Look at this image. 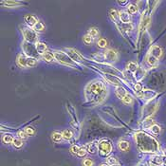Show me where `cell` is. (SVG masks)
Listing matches in <instances>:
<instances>
[{"label":"cell","mask_w":166,"mask_h":166,"mask_svg":"<svg viewBox=\"0 0 166 166\" xmlns=\"http://www.w3.org/2000/svg\"><path fill=\"white\" fill-rule=\"evenodd\" d=\"M138 5L137 4H134V3H131V4L128 5L127 7V12L128 14L131 15V14H135L137 12H138Z\"/></svg>","instance_id":"1f68e13d"},{"label":"cell","mask_w":166,"mask_h":166,"mask_svg":"<svg viewBox=\"0 0 166 166\" xmlns=\"http://www.w3.org/2000/svg\"><path fill=\"white\" fill-rule=\"evenodd\" d=\"M134 91L138 95H142L144 90H142V84L141 83H136L134 84Z\"/></svg>","instance_id":"836d02e7"},{"label":"cell","mask_w":166,"mask_h":166,"mask_svg":"<svg viewBox=\"0 0 166 166\" xmlns=\"http://www.w3.org/2000/svg\"><path fill=\"white\" fill-rule=\"evenodd\" d=\"M62 135H63V139H66V141H69L73 138V132L70 129H65L62 132Z\"/></svg>","instance_id":"d4e9b609"},{"label":"cell","mask_w":166,"mask_h":166,"mask_svg":"<svg viewBox=\"0 0 166 166\" xmlns=\"http://www.w3.org/2000/svg\"><path fill=\"white\" fill-rule=\"evenodd\" d=\"M163 166H166V165H163Z\"/></svg>","instance_id":"f5cc1de1"},{"label":"cell","mask_w":166,"mask_h":166,"mask_svg":"<svg viewBox=\"0 0 166 166\" xmlns=\"http://www.w3.org/2000/svg\"><path fill=\"white\" fill-rule=\"evenodd\" d=\"M51 139L54 142H60L62 139H63V135H62L61 132L58 131H54L51 135Z\"/></svg>","instance_id":"83f0119b"},{"label":"cell","mask_w":166,"mask_h":166,"mask_svg":"<svg viewBox=\"0 0 166 166\" xmlns=\"http://www.w3.org/2000/svg\"><path fill=\"white\" fill-rule=\"evenodd\" d=\"M22 34L24 37V40L29 42V43L35 44L38 43V34L37 32L33 31V29L29 28V27H24L22 28Z\"/></svg>","instance_id":"8992f818"},{"label":"cell","mask_w":166,"mask_h":166,"mask_svg":"<svg viewBox=\"0 0 166 166\" xmlns=\"http://www.w3.org/2000/svg\"><path fill=\"white\" fill-rule=\"evenodd\" d=\"M105 89V84L102 81L94 80L92 82H90L84 89V96H86V101H93L95 97L100 95Z\"/></svg>","instance_id":"7a4b0ae2"},{"label":"cell","mask_w":166,"mask_h":166,"mask_svg":"<svg viewBox=\"0 0 166 166\" xmlns=\"http://www.w3.org/2000/svg\"><path fill=\"white\" fill-rule=\"evenodd\" d=\"M134 141L139 152L157 153L159 150V144L154 137L145 132H138L134 135Z\"/></svg>","instance_id":"6da1fadb"},{"label":"cell","mask_w":166,"mask_h":166,"mask_svg":"<svg viewBox=\"0 0 166 166\" xmlns=\"http://www.w3.org/2000/svg\"><path fill=\"white\" fill-rule=\"evenodd\" d=\"M112 166H120V164H115V165H112Z\"/></svg>","instance_id":"f907efd6"},{"label":"cell","mask_w":166,"mask_h":166,"mask_svg":"<svg viewBox=\"0 0 166 166\" xmlns=\"http://www.w3.org/2000/svg\"><path fill=\"white\" fill-rule=\"evenodd\" d=\"M2 4H4L5 6H7L9 8H15V7H18V6L21 5V2L19 1H3Z\"/></svg>","instance_id":"4dcf8cb0"},{"label":"cell","mask_w":166,"mask_h":166,"mask_svg":"<svg viewBox=\"0 0 166 166\" xmlns=\"http://www.w3.org/2000/svg\"><path fill=\"white\" fill-rule=\"evenodd\" d=\"M97 46H98L100 48H106L107 46H108V41H107L105 38L101 37L97 40Z\"/></svg>","instance_id":"484cf974"},{"label":"cell","mask_w":166,"mask_h":166,"mask_svg":"<svg viewBox=\"0 0 166 166\" xmlns=\"http://www.w3.org/2000/svg\"><path fill=\"white\" fill-rule=\"evenodd\" d=\"M109 14H110V16H111V18L113 19L114 21H118L119 19H120V14H119V12H117L115 9L110 10Z\"/></svg>","instance_id":"e575fe53"},{"label":"cell","mask_w":166,"mask_h":166,"mask_svg":"<svg viewBox=\"0 0 166 166\" xmlns=\"http://www.w3.org/2000/svg\"><path fill=\"white\" fill-rule=\"evenodd\" d=\"M120 20L122 24H130L131 23V15L128 14L127 11H121L119 12Z\"/></svg>","instance_id":"7c38bea8"},{"label":"cell","mask_w":166,"mask_h":166,"mask_svg":"<svg viewBox=\"0 0 166 166\" xmlns=\"http://www.w3.org/2000/svg\"><path fill=\"white\" fill-rule=\"evenodd\" d=\"M128 1L127 0H123V1H122V0H120V1H118V4H120L121 6H122V7H124V6H127L128 5Z\"/></svg>","instance_id":"c3c4849f"},{"label":"cell","mask_w":166,"mask_h":166,"mask_svg":"<svg viewBox=\"0 0 166 166\" xmlns=\"http://www.w3.org/2000/svg\"><path fill=\"white\" fill-rule=\"evenodd\" d=\"M24 20H25L26 25H27L29 28H33L34 26L36 25V23L39 21L36 16L33 15V14H27V15H25Z\"/></svg>","instance_id":"30bf717a"},{"label":"cell","mask_w":166,"mask_h":166,"mask_svg":"<svg viewBox=\"0 0 166 166\" xmlns=\"http://www.w3.org/2000/svg\"><path fill=\"white\" fill-rule=\"evenodd\" d=\"M129 146H130V144L127 141H121V142H119V144H118L119 149L120 150H122V152L127 151L129 149Z\"/></svg>","instance_id":"cb8c5ba5"},{"label":"cell","mask_w":166,"mask_h":166,"mask_svg":"<svg viewBox=\"0 0 166 166\" xmlns=\"http://www.w3.org/2000/svg\"><path fill=\"white\" fill-rule=\"evenodd\" d=\"M146 62H147V64L150 67H156L159 63V59L154 57L151 54H148L147 56H146Z\"/></svg>","instance_id":"d6986e66"},{"label":"cell","mask_w":166,"mask_h":166,"mask_svg":"<svg viewBox=\"0 0 166 166\" xmlns=\"http://www.w3.org/2000/svg\"><path fill=\"white\" fill-rule=\"evenodd\" d=\"M93 58L95 60H97V62H100V63H103L106 58H105V52H96V53H93Z\"/></svg>","instance_id":"603a6c76"},{"label":"cell","mask_w":166,"mask_h":166,"mask_svg":"<svg viewBox=\"0 0 166 166\" xmlns=\"http://www.w3.org/2000/svg\"><path fill=\"white\" fill-rule=\"evenodd\" d=\"M83 41H84V43L86 44V45H90V44L93 43V38L91 37L88 33H87V34H86L83 37Z\"/></svg>","instance_id":"74e56055"},{"label":"cell","mask_w":166,"mask_h":166,"mask_svg":"<svg viewBox=\"0 0 166 166\" xmlns=\"http://www.w3.org/2000/svg\"><path fill=\"white\" fill-rule=\"evenodd\" d=\"M106 163L110 165V166H112V165H115V164H118V161H117V159L116 158H114V157H109L108 159H106Z\"/></svg>","instance_id":"60d3db41"},{"label":"cell","mask_w":166,"mask_h":166,"mask_svg":"<svg viewBox=\"0 0 166 166\" xmlns=\"http://www.w3.org/2000/svg\"><path fill=\"white\" fill-rule=\"evenodd\" d=\"M107 94H108V92H107V89H105V91H103V92L101 93L100 95L95 97V98H94V100H93L94 105H99V103H103V101L105 100L106 97H107Z\"/></svg>","instance_id":"9a60e30c"},{"label":"cell","mask_w":166,"mask_h":166,"mask_svg":"<svg viewBox=\"0 0 166 166\" xmlns=\"http://www.w3.org/2000/svg\"><path fill=\"white\" fill-rule=\"evenodd\" d=\"M105 55L106 58V61L110 62V63H115L118 60V52L113 50V48H108L105 51Z\"/></svg>","instance_id":"ba28073f"},{"label":"cell","mask_w":166,"mask_h":166,"mask_svg":"<svg viewBox=\"0 0 166 166\" xmlns=\"http://www.w3.org/2000/svg\"><path fill=\"white\" fill-rule=\"evenodd\" d=\"M150 161H151V164L155 165V166H161L163 164L162 158L159 157V156H154V157H152Z\"/></svg>","instance_id":"7402d4cb"},{"label":"cell","mask_w":166,"mask_h":166,"mask_svg":"<svg viewBox=\"0 0 166 166\" xmlns=\"http://www.w3.org/2000/svg\"><path fill=\"white\" fill-rule=\"evenodd\" d=\"M27 59H28V57L26 56L24 53H20V54H18L17 59H16V62H17V65L21 68H26V67H28V66H27Z\"/></svg>","instance_id":"4fadbf2b"},{"label":"cell","mask_w":166,"mask_h":166,"mask_svg":"<svg viewBox=\"0 0 166 166\" xmlns=\"http://www.w3.org/2000/svg\"><path fill=\"white\" fill-rule=\"evenodd\" d=\"M24 131L27 133L28 136H32V135H34V133H35V130L31 127V126H28V127H26Z\"/></svg>","instance_id":"f6af8a7d"},{"label":"cell","mask_w":166,"mask_h":166,"mask_svg":"<svg viewBox=\"0 0 166 166\" xmlns=\"http://www.w3.org/2000/svg\"><path fill=\"white\" fill-rule=\"evenodd\" d=\"M54 57H55V61H57L58 63H60L64 66L69 67H77V65L74 61L71 60V58L68 56V55L65 52V51L62 50H54L53 51Z\"/></svg>","instance_id":"3957f363"},{"label":"cell","mask_w":166,"mask_h":166,"mask_svg":"<svg viewBox=\"0 0 166 166\" xmlns=\"http://www.w3.org/2000/svg\"><path fill=\"white\" fill-rule=\"evenodd\" d=\"M84 146H86L87 153H89L91 155L96 154L97 151H98V144H96L95 142H90V144H87Z\"/></svg>","instance_id":"2e32d148"},{"label":"cell","mask_w":166,"mask_h":166,"mask_svg":"<svg viewBox=\"0 0 166 166\" xmlns=\"http://www.w3.org/2000/svg\"><path fill=\"white\" fill-rule=\"evenodd\" d=\"M164 155L166 156V150H164Z\"/></svg>","instance_id":"816d5d0a"},{"label":"cell","mask_w":166,"mask_h":166,"mask_svg":"<svg viewBox=\"0 0 166 166\" xmlns=\"http://www.w3.org/2000/svg\"><path fill=\"white\" fill-rule=\"evenodd\" d=\"M66 50V53L71 58V60L74 61L75 63H80V62L83 61V57L78 51L73 48H65Z\"/></svg>","instance_id":"52a82bcc"},{"label":"cell","mask_w":166,"mask_h":166,"mask_svg":"<svg viewBox=\"0 0 166 166\" xmlns=\"http://www.w3.org/2000/svg\"><path fill=\"white\" fill-rule=\"evenodd\" d=\"M14 138L11 134H5V135H3V137H2V141L6 144H12V142H14Z\"/></svg>","instance_id":"f1b7e54d"},{"label":"cell","mask_w":166,"mask_h":166,"mask_svg":"<svg viewBox=\"0 0 166 166\" xmlns=\"http://www.w3.org/2000/svg\"><path fill=\"white\" fill-rule=\"evenodd\" d=\"M116 94L120 99L122 100L125 96L128 95V92L124 87H122L121 86H116Z\"/></svg>","instance_id":"ac0fdd59"},{"label":"cell","mask_w":166,"mask_h":166,"mask_svg":"<svg viewBox=\"0 0 166 166\" xmlns=\"http://www.w3.org/2000/svg\"><path fill=\"white\" fill-rule=\"evenodd\" d=\"M122 101L125 103V105H131V103H133V98L130 95H127V96H125Z\"/></svg>","instance_id":"7bdbcfd3"},{"label":"cell","mask_w":166,"mask_h":166,"mask_svg":"<svg viewBox=\"0 0 166 166\" xmlns=\"http://www.w3.org/2000/svg\"><path fill=\"white\" fill-rule=\"evenodd\" d=\"M22 50L23 52L27 57H31V58H35V59H39L41 56L39 55L38 51L36 50V45L35 44H31L29 43L27 41H23L22 42Z\"/></svg>","instance_id":"5b68a950"},{"label":"cell","mask_w":166,"mask_h":166,"mask_svg":"<svg viewBox=\"0 0 166 166\" xmlns=\"http://www.w3.org/2000/svg\"><path fill=\"white\" fill-rule=\"evenodd\" d=\"M154 124H155L154 120L152 118H147L145 121H144V122H142V127L144 129H150Z\"/></svg>","instance_id":"4316f807"},{"label":"cell","mask_w":166,"mask_h":166,"mask_svg":"<svg viewBox=\"0 0 166 166\" xmlns=\"http://www.w3.org/2000/svg\"><path fill=\"white\" fill-rule=\"evenodd\" d=\"M86 153H87V151H86V146H83V147L80 148V150H79V152H78V154H77V157L84 158V157H86Z\"/></svg>","instance_id":"ab89813d"},{"label":"cell","mask_w":166,"mask_h":166,"mask_svg":"<svg viewBox=\"0 0 166 166\" xmlns=\"http://www.w3.org/2000/svg\"><path fill=\"white\" fill-rule=\"evenodd\" d=\"M38 60L35 59V58H31V57H28L27 59V66L28 67H33L37 65Z\"/></svg>","instance_id":"d6a6232c"},{"label":"cell","mask_w":166,"mask_h":166,"mask_svg":"<svg viewBox=\"0 0 166 166\" xmlns=\"http://www.w3.org/2000/svg\"><path fill=\"white\" fill-rule=\"evenodd\" d=\"M42 59L44 61L48 62V63H50V62H53L55 61V57H54V54L53 52H51V51H47L43 56H42Z\"/></svg>","instance_id":"44dd1931"},{"label":"cell","mask_w":166,"mask_h":166,"mask_svg":"<svg viewBox=\"0 0 166 166\" xmlns=\"http://www.w3.org/2000/svg\"><path fill=\"white\" fill-rule=\"evenodd\" d=\"M36 50L38 51L39 55L42 57L48 51V46L46 45L44 42H38L36 44Z\"/></svg>","instance_id":"5bb4252c"},{"label":"cell","mask_w":166,"mask_h":166,"mask_svg":"<svg viewBox=\"0 0 166 166\" xmlns=\"http://www.w3.org/2000/svg\"><path fill=\"white\" fill-rule=\"evenodd\" d=\"M149 54H151L154 57L159 59V58L162 56V50H161V48L159 47V46H157V45H153L152 47L150 48V50H149Z\"/></svg>","instance_id":"8fae6325"},{"label":"cell","mask_w":166,"mask_h":166,"mask_svg":"<svg viewBox=\"0 0 166 166\" xmlns=\"http://www.w3.org/2000/svg\"><path fill=\"white\" fill-rule=\"evenodd\" d=\"M103 78L108 82L109 84H114V86H121V80L119 79L117 76H114L112 74H107V73H105L103 74Z\"/></svg>","instance_id":"9c48e42d"},{"label":"cell","mask_w":166,"mask_h":166,"mask_svg":"<svg viewBox=\"0 0 166 166\" xmlns=\"http://www.w3.org/2000/svg\"><path fill=\"white\" fill-rule=\"evenodd\" d=\"M12 144H14L15 148H21L23 146V139H19V138H14Z\"/></svg>","instance_id":"8d00e7d4"},{"label":"cell","mask_w":166,"mask_h":166,"mask_svg":"<svg viewBox=\"0 0 166 166\" xmlns=\"http://www.w3.org/2000/svg\"><path fill=\"white\" fill-rule=\"evenodd\" d=\"M124 30L129 31H131L133 30V26L131 25V23H130V24H124Z\"/></svg>","instance_id":"7dc6e473"},{"label":"cell","mask_w":166,"mask_h":166,"mask_svg":"<svg viewBox=\"0 0 166 166\" xmlns=\"http://www.w3.org/2000/svg\"><path fill=\"white\" fill-rule=\"evenodd\" d=\"M33 31H35L36 32H41V31H45V29H46V26L43 22H41V21H38L36 23V25L34 26L33 28Z\"/></svg>","instance_id":"f546056e"},{"label":"cell","mask_w":166,"mask_h":166,"mask_svg":"<svg viewBox=\"0 0 166 166\" xmlns=\"http://www.w3.org/2000/svg\"><path fill=\"white\" fill-rule=\"evenodd\" d=\"M17 136H18V138L21 139H25L28 138V134L25 131H18Z\"/></svg>","instance_id":"bcb514c9"},{"label":"cell","mask_w":166,"mask_h":166,"mask_svg":"<svg viewBox=\"0 0 166 166\" xmlns=\"http://www.w3.org/2000/svg\"><path fill=\"white\" fill-rule=\"evenodd\" d=\"M88 34H89L93 39H94V38H97V37L99 36V31H98V29H97V28H91V29H89Z\"/></svg>","instance_id":"d590c367"},{"label":"cell","mask_w":166,"mask_h":166,"mask_svg":"<svg viewBox=\"0 0 166 166\" xmlns=\"http://www.w3.org/2000/svg\"><path fill=\"white\" fill-rule=\"evenodd\" d=\"M82 163H83V166H93L94 161L90 159H84Z\"/></svg>","instance_id":"ee69618b"},{"label":"cell","mask_w":166,"mask_h":166,"mask_svg":"<svg viewBox=\"0 0 166 166\" xmlns=\"http://www.w3.org/2000/svg\"><path fill=\"white\" fill-rule=\"evenodd\" d=\"M100 166H110V165H108L107 163H102V164H101Z\"/></svg>","instance_id":"681fc988"},{"label":"cell","mask_w":166,"mask_h":166,"mask_svg":"<svg viewBox=\"0 0 166 166\" xmlns=\"http://www.w3.org/2000/svg\"><path fill=\"white\" fill-rule=\"evenodd\" d=\"M113 150L112 142L108 139H103L98 142V152L101 157H108Z\"/></svg>","instance_id":"277c9868"},{"label":"cell","mask_w":166,"mask_h":166,"mask_svg":"<svg viewBox=\"0 0 166 166\" xmlns=\"http://www.w3.org/2000/svg\"><path fill=\"white\" fill-rule=\"evenodd\" d=\"M150 131L153 133V134H155V135H158L161 133V126L158 125V124H154L152 126V127L150 128Z\"/></svg>","instance_id":"f35d334b"},{"label":"cell","mask_w":166,"mask_h":166,"mask_svg":"<svg viewBox=\"0 0 166 166\" xmlns=\"http://www.w3.org/2000/svg\"><path fill=\"white\" fill-rule=\"evenodd\" d=\"M142 96L144 97V99L147 100V101H150L152 100L153 98H155L156 96H157V92H155V91L153 90H144V92H142Z\"/></svg>","instance_id":"e0dca14e"},{"label":"cell","mask_w":166,"mask_h":166,"mask_svg":"<svg viewBox=\"0 0 166 166\" xmlns=\"http://www.w3.org/2000/svg\"><path fill=\"white\" fill-rule=\"evenodd\" d=\"M80 146H78V145H76V144H74V145H72L70 147V153L72 155H76L77 156V154H78V152H79V150H80Z\"/></svg>","instance_id":"b9f144b4"},{"label":"cell","mask_w":166,"mask_h":166,"mask_svg":"<svg viewBox=\"0 0 166 166\" xmlns=\"http://www.w3.org/2000/svg\"><path fill=\"white\" fill-rule=\"evenodd\" d=\"M138 69H139V67H138V65L135 63V62L130 61L127 63V66H126V70H128L129 72L136 73L137 71H138Z\"/></svg>","instance_id":"ffe728a7"}]
</instances>
